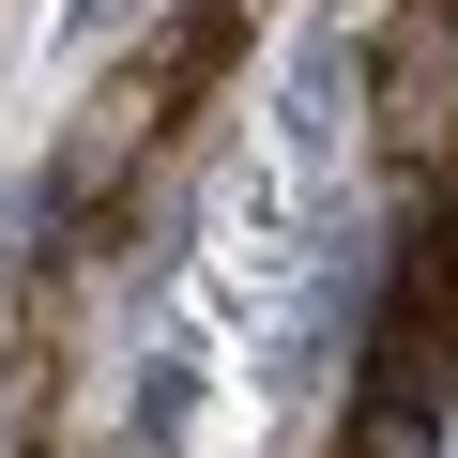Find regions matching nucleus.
Listing matches in <instances>:
<instances>
[{"label":"nucleus","instance_id":"f03ea898","mask_svg":"<svg viewBox=\"0 0 458 458\" xmlns=\"http://www.w3.org/2000/svg\"><path fill=\"white\" fill-rule=\"evenodd\" d=\"M0 412H16V352H0Z\"/></svg>","mask_w":458,"mask_h":458},{"label":"nucleus","instance_id":"f257e3e1","mask_svg":"<svg viewBox=\"0 0 458 458\" xmlns=\"http://www.w3.org/2000/svg\"><path fill=\"white\" fill-rule=\"evenodd\" d=\"M123 16H138V0H77V31H123Z\"/></svg>","mask_w":458,"mask_h":458}]
</instances>
